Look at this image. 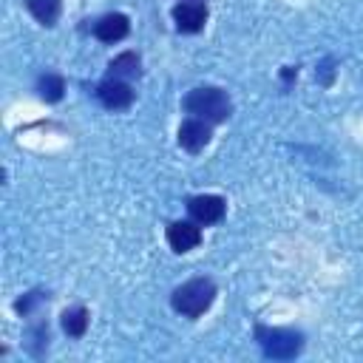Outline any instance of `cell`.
<instances>
[{
    "instance_id": "1",
    "label": "cell",
    "mask_w": 363,
    "mask_h": 363,
    "mask_svg": "<svg viewBox=\"0 0 363 363\" xmlns=\"http://www.w3.org/2000/svg\"><path fill=\"white\" fill-rule=\"evenodd\" d=\"M213 301H216V284L210 278H190L182 286H176L170 295V306L184 318L204 315L213 306Z\"/></svg>"
},
{
    "instance_id": "2",
    "label": "cell",
    "mask_w": 363,
    "mask_h": 363,
    "mask_svg": "<svg viewBox=\"0 0 363 363\" xmlns=\"http://www.w3.org/2000/svg\"><path fill=\"white\" fill-rule=\"evenodd\" d=\"M184 111L190 116L204 119V122L213 125V122H224L230 116L233 105H230V96L221 88H216V85H199V88H193L184 96Z\"/></svg>"
},
{
    "instance_id": "3",
    "label": "cell",
    "mask_w": 363,
    "mask_h": 363,
    "mask_svg": "<svg viewBox=\"0 0 363 363\" xmlns=\"http://www.w3.org/2000/svg\"><path fill=\"white\" fill-rule=\"evenodd\" d=\"M255 340L269 360H292L303 349V335L295 329H278V326H255Z\"/></svg>"
},
{
    "instance_id": "4",
    "label": "cell",
    "mask_w": 363,
    "mask_h": 363,
    "mask_svg": "<svg viewBox=\"0 0 363 363\" xmlns=\"http://www.w3.org/2000/svg\"><path fill=\"white\" fill-rule=\"evenodd\" d=\"M96 99L108 108V111H122V108H128L130 102H133V91H130V85L125 82V79H113V77H108V79H102L99 85H96Z\"/></svg>"
},
{
    "instance_id": "5",
    "label": "cell",
    "mask_w": 363,
    "mask_h": 363,
    "mask_svg": "<svg viewBox=\"0 0 363 363\" xmlns=\"http://www.w3.org/2000/svg\"><path fill=\"white\" fill-rule=\"evenodd\" d=\"M224 199L221 196H193L187 199V213L196 224H216L224 218Z\"/></svg>"
},
{
    "instance_id": "6",
    "label": "cell",
    "mask_w": 363,
    "mask_h": 363,
    "mask_svg": "<svg viewBox=\"0 0 363 363\" xmlns=\"http://www.w3.org/2000/svg\"><path fill=\"white\" fill-rule=\"evenodd\" d=\"M173 23L182 34H196L207 23V6L204 3H176L173 6Z\"/></svg>"
},
{
    "instance_id": "7",
    "label": "cell",
    "mask_w": 363,
    "mask_h": 363,
    "mask_svg": "<svg viewBox=\"0 0 363 363\" xmlns=\"http://www.w3.org/2000/svg\"><path fill=\"white\" fill-rule=\"evenodd\" d=\"M167 244L173 252H190L201 244V230L196 221H173L167 224Z\"/></svg>"
},
{
    "instance_id": "8",
    "label": "cell",
    "mask_w": 363,
    "mask_h": 363,
    "mask_svg": "<svg viewBox=\"0 0 363 363\" xmlns=\"http://www.w3.org/2000/svg\"><path fill=\"white\" fill-rule=\"evenodd\" d=\"M207 142H210V122L193 116V119H187V122L179 125V145H182L187 153L204 150Z\"/></svg>"
},
{
    "instance_id": "9",
    "label": "cell",
    "mask_w": 363,
    "mask_h": 363,
    "mask_svg": "<svg viewBox=\"0 0 363 363\" xmlns=\"http://www.w3.org/2000/svg\"><path fill=\"white\" fill-rule=\"evenodd\" d=\"M128 31H130V20L119 11H111L94 23V37L102 43H119L128 37Z\"/></svg>"
},
{
    "instance_id": "10",
    "label": "cell",
    "mask_w": 363,
    "mask_h": 363,
    "mask_svg": "<svg viewBox=\"0 0 363 363\" xmlns=\"http://www.w3.org/2000/svg\"><path fill=\"white\" fill-rule=\"evenodd\" d=\"M26 9L28 14L43 23V26H54L60 20V11H62V3L60 0H26Z\"/></svg>"
},
{
    "instance_id": "11",
    "label": "cell",
    "mask_w": 363,
    "mask_h": 363,
    "mask_svg": "<svg viewBox=\"0 0 363 363\" xmlns=\"http://www.w3.org/2000/svg\"><path fill=\"white\" fill-rule=\"evenodd\" d=\"M88 329V309L85 306H71L62 312V332L68 337H82Z\"/></svg>"
},
{
    "instance_id": "12",
    "label": "cell",
    "mask_w": 363,
    "mask_h": 363,
    "mask_svg": "<svg viewBox=\"0 0 363 363\" xmlns=\"http://www.w3.org/2000/svg\"><path fill=\"white\" fill-rule=\"evenodd\" d=\"M136 74H139V57L133 51L113 57L108 65V77H113V79H125V77H136Z\"/></svg>"
},
{
    "instance_id": "13",
    "label": "cell",
    "mask_w": 363,
    "mask_h": 363,
    "mask_svg": "<svg viewBox=\"0 0 363 363\" xmlns=\"http://www.w3.org/2000/svg\"><path fill=\"white\" fill-rule=\"evenodd\" d=\"M62 91H65V82L60 74H43L37 79V94L45 99V102H60L62 99Z\"/></svg>"
},
{
    "instance_id": "14",
    "label": "cell",
    "mask_w": 363,
    "mask_h": 363,
    "mask_svg": "<svg viewBox=\"0 0 363 363\" xmlns=\"http://www.w3.org/2000/svg\"><path fill=\"white\" fill-rule=\"evenodd\" d=\"M43 298H45L43 292H26V295H23V298L14 303V309H17L20 315H28V312H31V309H34V306L43 301Z\"/></svg>"
},
{
    "instance_id": "15",
    "label": "cell",
    "mask_w": 363,
    "mask_h": 363,
    "mask_svg": "<svg viewBox=\"0 0 363 363\" xmlns=\"http://www.w3.org/2000/svg\"><path fill=\"white\" fill-rule=\"evenodd\" d=\"M320 68H323V82H326V85H329V82H332V62H329V60H326V62H323V65H320Z\"/></svg>"
},
{
    "instance_id": "16",
    "label": "cell",
    "mask_w": 363,
    "mask_h": 363,
    "mask_svg": "<svg viewBox=\"0 0 363 363\" xmlns=\"http://www.w3.org/2000/svg\"><path fill=\"white\" fill-rule=\"evenodd\" d=\"M179 3H201V0H179Z\"/></svg>"
}]
</instances>
